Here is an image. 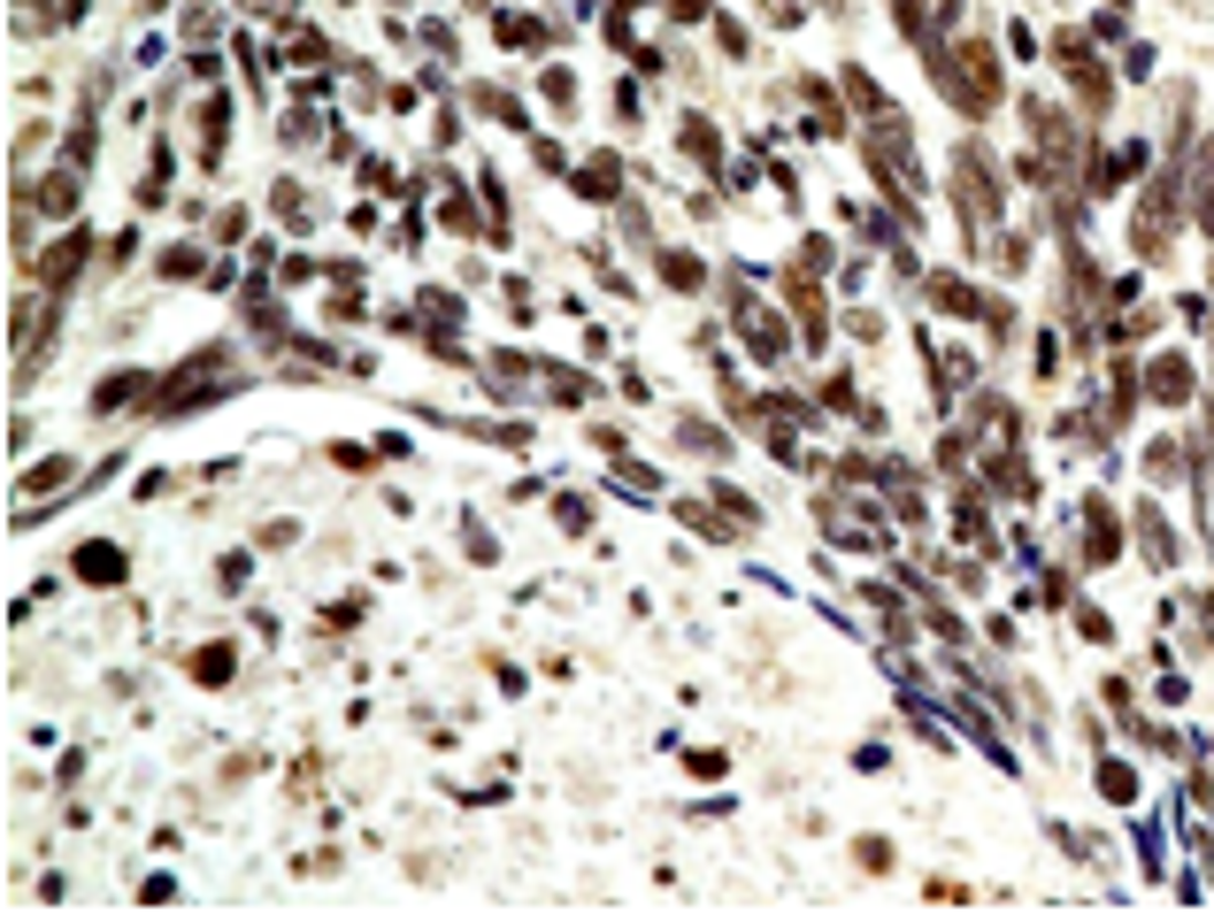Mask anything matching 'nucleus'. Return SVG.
<instances>
[{"mask_svg":"<svg viewBox=\"0 0 1214 914\" xmlns=\"http://www.w3.org/2000/svg\"><path fill=\"white\" fill-rule=\"evenodd\" d=\"M953 200H961V231H976V223H1000V208H1007L992 154L969 147V139H961V154H953Z\"/></svg>","mask_w":1214,"mask_h":914,"instance_id":"nucleus-1","label":"nucleus"},{"mask_svg":"<svg viewBox=\"0 0 1214 914\" xmlns=\"http://www.w3.org/2000/svg\"><path fill=\"white\" fill-rule=\"evenodd\" d=\"M1054 54H1061V62H1068V77H1076V93L1091 101V116H1107V101H1114V85H1107V62H1099V54L1084 46V31H1061V39H1054Z\"/></svg>","mask_w":1214,"mask_h":914,"instance_id":"nucleus-2","label":"nucleus"},{"mask_svg":"<svg viewBox=\"0 0 1214 914\" xmlns=\"http://www.w3.org/2000/svg\"><path fill=\"white\" fill-rule=\"evenodd\" d=\"M85 254H93V246H85V231H70V239H54V246H46L39 277H46V285H70V277L85 270Z\"/></svg>","mask_w":1214,"mask_h":914,"instance_id":"nucleus-3","label":"nucleus"},{"mask_svg":"<svg viewBox=\"0 0 1214 914\" xmlns=\"http://www.w3.org/2000/svg\"><path fill=\"white\" fill-rule=\"evenodd\" d=\"M77 577L85 585H124V546H108V538L77 546Z\"/></svg>","mask_w":1214,"mask_h":914,"instance_id":"nucleus-4","label":"nucleus"},{"mask_svg":"<svg viewBox=\"0 0 1214 914\" xmlns=\"http://www.w3.org/2000/svg\"><path fill=\"white\" fill-rule=\"evenodd\" d=\"M1145 385H1153V400H1169V408H1176V400H1192V361H1184V354H1161Z\"/></svg>","mask_w":1214,"mask_h":914,"instance_id":"nucleus-5","label":"nucleus"},{"mask_svg":"<svg viewBox=\"0 0 1214 914\" xmlns=\"http://www.w3.org/2000/svg\"><path fill=\"white\" fill-rule=\"evenodd\" d=\"M31 208H46V216H70V208H77V177H70V169H46V177L31 185Z\"/></svg>","mask_w":1214,"mask_h":914,"instance_id":"nucleus-6","label":"nucleus"},{"mask_svg":"<svg viewBox=\"0 0 1214 914\" xmlns=\"http://www.w3.org/2000/svg\"><path fill=\"white\" fill-rule=\"evenodd\" d=\"M1114 546H1122V530H1114V515L1091 500V515H1084V554H1091V569H1099V561H1114Z\"/></svg>","mask_w":1214,"mask_h":914,"instance_id":"nucleus-7","label":"nucleus"},{"mask_svg":"<svg viewBox=\"0 0 1214 914\" xmlns=\"http://www.w3.org/2000/svg\"><path fill=\"white\" fill-rule=\"evenodd\" d=\"M739 323H746V338H754V354H761V361H784V323H776L768 307H746Z\"/></svg>","mask_w":1214,"mask_h":914,"instance_id":"nucleus-8","label":"nucleus"},{"mask_svg":"<svg viewBox=\"0 0 1214 914\" xmlns=\"http://www.w3.org/2000/svg\"><path fill=\"white\" fill-rule=\"evenodd\" d=\"M139 392H147V377H139V369H124V377H108V385H101V392H93V408H101V416H108V408H132V400H139Z\"/></svg>","mask_w":1214,"mask_h":914,"instance_id":"nucleus-9","label":"nucleus"},{"mask_svg":"<svg viewBox=\"0 0 1214 914\" xmlns=\"http://www.w3.org/2000/svg\"><path fill=\"white\" fill-rule=\"evenodd\" d=\"M930 301L945 307V315H984V301H976V293L961 285V277H938V285H930Z\"/></svg>","mask_w":1214,"mask_h":914,"instance_id":"nucleus-10","label":"nucleus"},{"mask_svg":"<svg viewBox=\"0 0 1214 914\" xmlns=\"http://www.w3.org/2000/svg\"><path fill=\"white\" fill-rule=\"evenodd\" d=\"M1138 538H1145V554H1153V569H1169V554H1176V538H1169V523H1161L1153 507L1138 515Z\"/></svg>","mask_w":1214,"mask_h":914,"instance_id":"nucleus-11","label":"nucleus"},{"mask_svg":"<svg viewBox=\"0 0 1214 914\" xmlns=\"http://www.w3.org/2000/svg\"><path fill=\"white\" fill-rule=\"evenodd\" d=\"M615 185H622V169H615V161H593V169H577V192H585V200H615Z\"/></svg>","mask_w":1214,"mask_h":914,"instance_id":"nucleus-12","label":"nucleus"},{"mask_svg":"<svg viewBox=\"0 0 1214 914\" xmlns=\"http://www.w3.org/2000/svg\"><path fill=\"white\" fill-rule=\"evenodd\" d=\"M231 669H239V661H231V645H200V653H192V676H200V684H223Z\"/></svg>","mask_w":1214,"mask_h":914,"instance_id":"nucleus-13","label":"nucleus"},{"mask_svg":"<svg viewBox=\"0 0 1214 914\" xmlns=\"http://www.w3.org/2000/svg\"><path fill=\"white\" fill-rule=\"evenodd\" d=\"M684 154H700L708 169H723V147H715V124H700V116H692V124H684Z\"/></svg>","mask_w":1214,"mask_h":914,"instance_id":"nucleus-14","label":"nucleus"},{"mask_svg":"<svg viewBox=\"0 0 1214 914\" xmlns=\"http://www.w3.org/2000/svg\"><path fill=\"white\" fill-rule=\"evenodd\" d=\"M1192 216H1200V223L1214 231V147L1200 154V192H1192Z\"/></svg>","mask_w":1214,"mask_h":914,"instance_id":"nucleus-15","label":"nucleus"},{"mask_svg":"<svg viewBox=\"0 0 1214 914\" xmlns=\"http://www.w3.org/2000/svg\"><path fill=\"white\" fill-rule=\"evenodd\" d=\"M661 277H669L677 293H700V262H692V254H661Z\"/></svg>","mask_w":1214,"mask_h":914,"instance_id":"nucleus-16","label":"nucleus"},{"mask_svg":"<svg viewBox=\"0 0 1214 914\" xmlns=\"http://www.w3.org/2000/svg\"><path fill=\"white\" fill-rule=\"evenodd\" d=\"M854 861H861L869 876H885V869H892V845H885V838H861V845H854Z\"/></svg>","mask_w":1214,"mask_h":914,"instance_id":"nucleus-17","label":"nucleus"},{"mask_svg":"<svg viewBox=\"0 0 1214 914\" xmlns=\"http://www.w3.org/2000/svg\"><path fill=\"white\" fill-rule=\"evenodd\" d=\"M54 484H70V461H46V469L23 476V492H54Z\"/></svg>","mask_w":1214,"mask_h":914,"instance_id":"nucleus-18","label":"nucleus"},{"mask_svg":"<svg viewBox=\"0 0 1214 914\" xmlns=\"http://www.w3.org/2000/svg\"><path fill=\"white\" fill-rule=\"evenodd\" d=\"M1184 469V454L1176 447H1145V476H1176Z\"/></svg>","mask_w":1214,"mask_h":914,"instance_id":"nucleus-19","label":"nucleus"},{"mask_svg":"<svg viewBox=\"0 0 1214 914\" xmlns=\"http://www.w3.org/2000/svg\"><path fill=\"white\" fill-rule=\"evenodd\" d=\"M538 85H546V101H554V108H569V101H577V85H569V70H546Z\"/></svg>","mask_w":1214,"mask_h":914,"instance_id":"nucleus-20","label":"nucleus"},{"mask_svg":"<svg viewBox=\"0 0 1214 914\" xmlns=\"http://www.w3.org/2000/svg\"><path fill=\"white\" fill-rule=\"evenodd\" d=\"M846 93H854V101H861V108H885V93H877V85H869V77H861V70H846Z\"/></svg>","mask_w":1214,"mask_h":914,"instance_id":"nucleus-21","label":"nucleus"},{"mask_svg":"<svg viewBox=\"0 0 1214 914\" xmlns=\"http://www.w3.org/2000/svg\"><path fill=\"white\" fill-rule=\"evenodd\" d=\"M192 270H200V254H192V246H177V254H161V277H192Z\"/></svg>","mask_w":1214,"mask_h":914,"instance_id":"nucleus-22","label":"nucleus"},{"mask_svg":"<svg viewBox=\"0 0 1214 914\" xmlns=\"http://www.w3.org/2000/svg\"><path fill=\"white\" fill-rule=\"evenodd\" d=\"M1099 784H1107V799H1130V791H1138V784H1130V768H1114V761L1099 768Z\"/></svg>","mask_w":1214,"mask_h":914,"instance_id":"nucleus-23","label":"nucleus"},{"mask_svg":"<svg viewBox=\"0 0 1214 914\" xmlns=\"http://www.w3.org/2000/svg\"><path fill=\"white\" fill-rule=\"evenodd\" d=\"M1076 630H1084V638H1099V645L1114 638V622H1107V614H1099V608H1084V614H1076Z\"/></svg>","mask_w":1214,"mask_h":914,"instance_id":"nucleus-24","label":"nucleus"},{"mask_svg":"<svg viewBox=\"0 0 1214 914\" xmlns=\"http://www.w3.org/2000/svg\"><path fill=\"white\" fill-rule=\"evenodd\" d=\"M669 15H677V23H700V15H708V0H669Z\"/></svg>","mask_w":1214,"mask_h":914,"instance_id":"nucleus-25","label":"nucleus"},{"mask_svg":"<svg viewBox=\"0 0 1214 914\" xmlns=\"http://www.w3.org/2000/svg\"><path fill=\"white\" fill-rule=\"evenodd\" d=\"M761 8H768L776 23H792V15H799V0H761Z\"/></svg>","mask_w":1214,"mask_h":914,"instance_id":"nucleus-26","label":"nucleus"},{"mask_svg":"<svg viewBox=\"0 0 1214 914\" xmlns=\"http://www.w3.org/2000/svg\"><path fill=\"white\" fill-rule=\"evenodd\" d=\"M147 8H161V0H147Z\"/></svg>","mask_w":1214,"mask_h":914,"instance_id":"nucleus-27","label":"nucleus"},{"mask_svg":"<svg viewBox=\"0 0 1214 914\" xmlns=\"http://www.w3.org/2000/svg\"><path fill=\"white\" fill-rule=\"evenodd\" d=\"M1114 8H1122V0H1114Z\"/></svg>","mask_w":1214,"mask_h":914,"instance_id":"nucleus-28","label":"nucleus"},{"mask_svg":"<svg viewBox=\"0 0 1214 914\" xmlns=\"http://www.w3.org/2000/svg\"><path fill=\"white\" fill-rule=\"evenodd\" d=\"M1207 439H1214V431H1207Z\"/></svg>","mask_w":1214,"mask_h":914,"instance_id":"nucleus-29","label":"nucleus"}]
</instances>
